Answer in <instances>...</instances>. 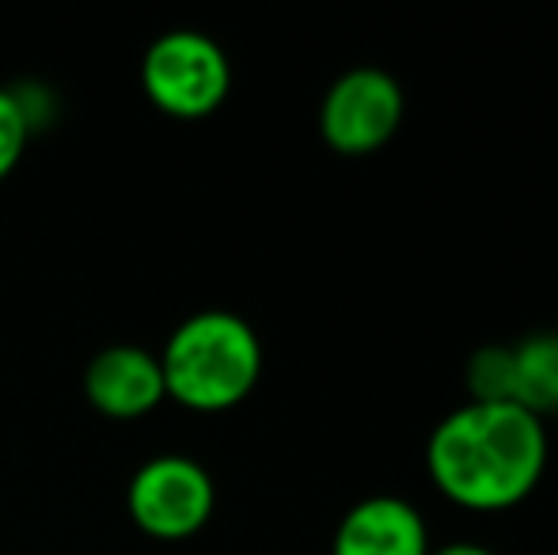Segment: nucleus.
I'll list each match as a JSON object with an SVG mask.
<instances>
[{
	"label": "nucleus",
	"instance_id": "obj_1",
	"mask_svg": "<svg viewBox=\"0 0 558 555\" xmlns=\"http://www.w3.org/2000/svg\"><path fill=\"white\" fill-rule=\"evenodd\" d=\"M426 468L463 510H509L544 480L547 430L517 403H463L434 426Z\"/></svg>",
	"mask_w": 558,
	"mask_h": 555
},
{
	"label": "nucleus",
	"instance_id": "obj_2",
	"mask_svg": "<svg viewBox=\"0 0 558 555\" xmlns=\"http://www.w3.org/2000/svg\"><path fill=\"white\" fill-rule=\"evenodd\" d=\"M156 358L168 400L202 415L243 403L263 377V342L255 327L225 309L186 316Z\"/></svg>",
	"mask_w": 558,
	"mask_h": 555
},
{
	"label": "nucleus",
	"instance_id": "obj_3",
	"mask_svg": "<svg viewBox=\"0 0 558 555\" xmlns=\"http://www.w3.org/2000/svg\"><path fill=\"white\" fill-rule=\"evenodd\" d=\"M141 88L171 119H206L228 99L232 65L206 31L175 27L148 43L141 58Z\"/></svg>",
	"mask_w": 558,
	"mask_h": 555
},
{
	"label": "nucleus",
	"instance_id": "obj_4",
	"mask_svg": "<svg viewBox=\"0 0 558 555\" xmlns=\"http://www.w3.org/2000/svg\"><path fill=\"white\" fill-rule=\"evenodd\" d=\"M125 506L141 533L156 541H186L214 518V475L186 453L148 457L125 487Z\"/></svg>",
	"mask_w": 558,
	"mask_h": 555
},
{
	"label": "nucleus",
	"instance_id": "obj_5",
	"mask_svg": "<svg viewBox=\"0 0 558 555\" xmlns=\"http://www.w3.org/2000/svg\"><path fill=\"white\" fill-rule=\"evenodd\" d=\"M403 122V92L384 69L361 65L327 88L319 107V134L342 156H368L396 137Z\"/></svg>",
	"mask_w": 558,
	"mask_h": 555
},
{
	"label": "nucleus",
	"instance_id": "obj_6",
	"mask_svg": "<svg viewBox=\"0 0 558 555\" xmlns=\"http://www.w3.org/2000/svg\"><path fill=\"white\" fill-rule=\"evenodd\" d=\"M84 396L107 419H141L168 400L160 358L133 342L104 347L84 365Z\"/></svg>",
	"mask_w": 558,
	"mask_h": 555
},
{
	"label": "nucleus",
	"instance_id": "obj_7",
	"mask_svg": "<svg viewBox=\"0 0 558 555\" xmlns=\"http://www.w3.org/2000/svg\"><path fill=\"white\" fill-rule=\"evenodd\" d=\"M331 555H429L426 521L407 498H361L338 521Z\"/></svg>",
	"mask_w": 558,
	"mask_h": 555
},
{
	"label": "nucleus",
	"instance_id": "obj_8",
	"mask_svg": "<svg viewBox=\"0 0 558 555\" xmlns=\"http://www.w3.org/2000/svg\"><path fill=\"white\" fill-rule=\"evenodd\" d=\"M513 403L536 419L558 411V331H536L513 347Z\"/></svg>",
	"mask_w": 558,
	"mask_h": 555
},
{
	"label": "nucleus",
	"instance_id": "obj_9",
	"mask_svg": "<svg viewBox=\"0 0 558 555\" xmlns=\"http://www.w3.org/2000/svg\"><path fill=\"white\" fill-rule=\"evenodd\" d=\"M463 385L471 403H513V347H478L468 358Z\"/></svg>",
	"mask_w": 558,
	"mask_h": 555
},
{
	"label": "nucleus",
	"instance_id": "obj_10",
	"mask_svg": "<svg viewBox=\"0 0 558 555\" xmlns=\"http://www.w3.org/2000/svg\"><path fill=\"white\" fill-rule=\"evenodd\" d=\"M31 111L15 92L0 88V179H8L15 171V164L23 160V148L31 141Z\"/></svg>",
	"mask_w": 558,
	"mask_h": 555
},
{
	"label": "nucleus",
	"instance_id": "obj_11",
	"mask_svg": "<svg viewBox=\"0 0 558 555\" xmlns=\"http://www.w3.org/2000/svg\"><path fill=\"white\" fill-rule=\"evenodd\" d=\"M429 555H494L490 548H483V544H471V541H456V544H445V548L429 552Z\"/></svg>",
	"mask_w": 558,
	"mask_h": 555
}]
</instances>
